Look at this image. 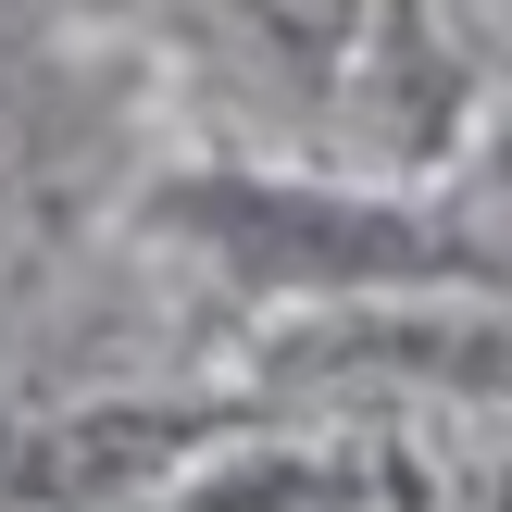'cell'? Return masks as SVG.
<instances>
[{
  "mask_svg": "<svg viewBox=\"0 0 512 512\" xmlns=\"http://www.w3.org/2000/svg\"><path fill=\"white\" fill-rule=\"evenodd\" d=\"M225 425H250L238 400H175V388L0 413V512H150Z\"/></svg>",
  "mask_w": 512,
  "mask_h": 512,
  "instance_id": "cell-2",
  "label": "cell"
},
{
  "mask_svg": "<svg viewBox=\"0 0 512 512\" xmlns=\"http://www.w3.org/2000/svg\"><path fill=\"white\" fill-rule=\"evenodd\" d=\"M463 475L413 425H225L150 512H450Z\"/></svg>",
  "mask_w": 512,
  "mask_h": 512,
  "instance_id": "cell-3",
  "label": "cell"
},
{
  "mask_svg": "<svg viewBox=\"0 0 512 512\" xmlns=\"http://www.w3.org/2000/svg\"><path fill=\"white\" fill-rule=\"evenodd\" d=\"M450 512H512V463H488V475H463V500Z\"/></svg>",
  "mask_w": 512,
  "mask_h": 512,
  "instance_id": "cell-5",
  "label": "cell"
},
{
  "mask_svg": "<svg viewBox=\"0 0 512 512\" xmlns=\"http://www.w3.org/2000/svg\"><path fill=\"white\" fill-rule=\"evenodd\" d=\"M250 25H263L288 63H338V50H363V13L375 0H238Z\"/></svg>",
  "mask_w": 512,
  "mask_h": 512,
  "instance_id": "cell-4",
  "label": "cell"
},
{
  "mask_svg": "<svg viewBox=\"0 0 512 512\" xmlns=\"http://www.w3.org/2000/svg\"><path fill=\"white\" fill-rule=\"evenodd\" d=\"M150 225H163L188 263H213L225 288L250 300H300V313H350V300H450L488 288V250L463 225H438L425 200L388 188H325V175H175L150 188Z\"/></svg>",
  "mask_w": 512,
  "mask_h": 512,
  "instance_id": "cell-1",
  "label": "cell"
}]
</instances>
